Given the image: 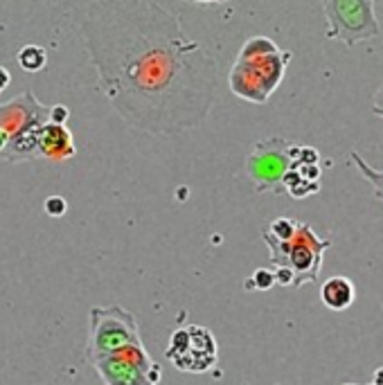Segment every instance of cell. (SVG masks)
<instances>
[{
  "mask_svg": "<svg viewBox=\"0 0 383 385\" xmlns=\"http://www.w3.org/2000/svg\"><path fill=\"white\" fill-rule=\"evenodd\" d=\"M273 284H275V273H270L266 268H259V270H255L253 279L248 282V286H255L257 291H268Z\"/></svg>",
  "mask_w": 383,
  "mask_h": 385,
  "instance_id": "obj_15",
  "label": "cell"
},
{
  "mask_svg": "<svg viewBox=\"0 0 383 385\" xmlns=\"http://www.w3.org/2000/svg\"><path fill=\"white\" fill-rule=\"evenodd\" d=\"M75 138L68 131L66 124H55V122H45L38 131V156H43L52 162H66L75 158Z\"/></svg>",
  "mask_w": 383,
  "mask_h": 385,
  "instance_id": "obj_10",
  "label": "cell"
},
{
  "mask_svg": "<svg viewBox=\"0 0 383 385\" xmlns=\"http://www.w3.org/2000/svg\"><path fill=\"white\" fill-rule=\"evenodd\" d=\"M194 3H226V0H194Z\"/></svg>",
  "mask_w": 383,
  "mask_h": 385,
  "instance_id": "obj_22",
  "label": "cell"
},
{
  "mask_svg": "<svg viewBox=\"0 0 383 385\" xmlns=\"http://www.w3.org/2000/svg\"><path fill=\"white\" fill-rule=\"evenodd\" d=\"M368 385H375V383H368Z\"/></svg>",
  "mask_w": 383,
  "mask_h": 385,
  "instance_id": "obj_24",
  "label": "cell"
},
{
  "mask_svg": "<svg viewBox=\"0 0 383 385\" xmlns=\"http://www.w3.org/2000/svg\"><path fill=\"white\" fill-rule=\"evenodd\" d=\"M354 298H356L354 284H352V279L342 277V275L329 277L320 286V300L329 311H345L347 307H352Z\"/></svg>",
  "mask_w": 383,
  "mask_h": 385,
  "instance_id": "obj_11",
  "label": "cell"
},
{
  "mask_svg": "<svg viewBox=\"0 0 383 385\" xmlns=\"http://www.w3.org/2000/svg\"><path fill=\"white\" fill-rule=\"evenodd\" d=\"M345 385H356V383H345Z\"/></svg>",
  "mask_w": 383,
  "mask_h": 385,
  "instance_id": "obj_23",
  "label": "cell"
},
{
  "mask_svg": "<svg viewBox=\"0 0 383 385\" xmlns=\"http://www.w3.org/2000/svg\"><path fill=\"white\" fill-rule=\"evenodd\" d=\"M68 117H70L68 106H64V104H55V106H50V122H55V124H66Z\"/></svg>",
  "mask_w": 383,
  "mask_h": 385,
  "instance_id": "obj_17",
  "label": "cell"
},
{
  "mask_svg": "<svg viewBox=\"0 0 383 385\" xmlns=\"http://www.w3.org/2000/svg\"><path fill=\"white\" fill-rule=\"evenodd\" d=\"M7 142H9V136H7V131L0 129V151H3L7 147Z\"/></svg>",
  "mask_w": 383,
  "mask_h": 385,
  "instance_id": "obj_21",
  "label": "cell"
},
{
  "mask_svg": "<svg viewBox=\"0 0 383 385\" xmlns=\"http://www.w3.org/2000/svg\"><path fill=\"white\" fill-rule=\"evenodd\" d=\"M143 342L133 313L117 307H93L90 309V333H88V358L113 351L124 344Z\"/></svg>",
  "mask_w": 383,
  "mask_h": 385,
  "instance_id": "obj_8",
  "label": "cell"
},
{
  "mask_svg": "<svg viewBox=\"0 0 383 385\" xmlns=\"http://www.w3.org/2000/svg\"><path fill=\"white\" fill-rule=\"evenodd\" d=\"M327 16V36L356 45L361 41L379 36V23L375 16V0H322Z\"/></svg>",
  "mask_w": 383,
  "mask_h": 385,
  "instance_id": "obj_6",
  "label": "cell"
},
{
  "mask_svg": "<svg viewBox=\"0 0 383 385\" xmlns=\"http://www.w3.org/2000/svg\"><path fill=\"white\" fill-rule=\"evenodd\" d=\"M296 149L284 138H266L257 142L246 158V174L255 191H282Z\"/></svg>",
  "mask_w": 383,
  "mask_h": 385,
  "instance_id": "obj_7",
  "label": "cell"
},
{
  "mask_svg": "<svg viewBox=\"0 0 383 385\" xmlns=\"http://www.w3.org/2000/svg\"><path fill=\"white\" fill-rule=\"evenodd\" d=\"M273 52H277V45L273 41L266 36H255V38L246 41L237 59H253V57H264V55H273Z\"/></svg>",
  "mask_w": 383,
  "mask_h": 385,
  "instance_id": "obj_14",
  "label": "cell"
},
{
  "mask_svg": "<svg viewBox=\"0 0 383 385\" xmlns=\"http://www.w3.org/2000/svg\"><path fill=\"white\" fill-rule=\"evenodd\" d=\"M50 119V106L41 104L32 90H25L0 104V129L7 131L9 142L0 151V160L16 162L38 158V131Z\"/></svg>",
  "mask_w": 383,
  "mask_h": 385,
  "instance_id": "obj_2",
  "label": "cell"
},
{
  "mask_svg": "<svg viewBox=\"0 0 383 385\" xmlns=\"http://www.w3.org/2000/svg\"><path fill=\"white\" fill-rule=\"evenodd\" d=\"M16 59H18V66L27 70V73H38V70H43L48 64V55L41 45H25Z\"/></svg>",
  "mask_w": 383,
  "mask_h": 385,
  "instance_id": "obj_12",
  "label": "cell"
},
{
  "mask_svg": "<svg viewBox=\"0 0 383 385\" xmlns=\"http://www.w3.org/2000/svg\"><path fill=\"white\" fill-rule=\"evenodd\" d=\"M264 241L270 250V259L282 268L294 273V286H300L305 282H314L322 266V252H325L331 241H322L314 235L307 223H298L294 237L284 241L266 237Z\"/></svg>",
  "mask_w": 383,
  "mask_h": 385,
  "instance_id": "obj_3",
  "label": "cell"
},
{
  "mask_svg": "<svg viewBox=\"0 0 383 385\" xmlns=\"http://www.w3.org/2000/svg\"><path fill=\"white\" fill-rule=\"evenodd\" d=\"M90 365L95 368L106 385H158L160 365L151 361L143 342L124 344V347L90 356Z\"/></svg>",
  "mask_w": 383,
  "mask_h": 385,
  "instance_id": "obj_4",
  "label": "cell"
},
{
  "mask_svg": "<svg viewBox=\"0 0 383 385\" xmlns=\"http://www.w3.org/2000/svg\"><path fill=\"white\" fill-rule=\"evenodd\" d=\"M219 356L217 340L212 331L198 324H189V327H180L171 333L167 361L180 372L201 374L215 368Z\"/></svg>",
  "mask_w": 383,
  "mask_h": 385,
  "instance_id": "obj_9",
  "label": "cell"
},
{
  "mask_svg": "<svg viewBox=\"0 0 383 385\" xmlns=\"http://www.w3.org/2000/svg\"><path fill=\"white\" fill-rule=\"evenodd\" d=\"M289 59L291 55L280 52V50L273 55H264V57L237 59L228 77L230 90L241 99L255 101V104H264L270 97V93L280 86Z\"/></svg>",
  "mask_w": 383,
  "mask_h": 385,
  "instance_id": "obj_5",
  "label": "cell"
},
{
  "mask_svg": "<svg viewBox=\"0 0 383 385\" xmlns=\"http://www.w3.org/2000/svg\"><path fill=\"white\" fill-rule=\"evenodd\" d=\"M79 34L97 86L120 117L154 136L203 124L217 93V64L154 0H93Z\"/></svg>",
  "mask_w": 383,
  "mask_h": 385,
  "instance_id": "obj_1",
  "label": "cell"
},
{
  "mask_svg": "<svg viewBox=\"0 0 383 385\" xmlns=\"http://www.w3.org/2000/svg\"><path fill=\"white\" fill-rule=\"evenodd\" d=\"M372 110L379 115V117H383V88L377 93V97H375V104H372Z\"/></svg>",
  "mask_w": 383,
  "mask_h": 385,
  "instance_id": "obj_19",
  "label": "cell"
},
{
  "mask_svg": "<svg viewBox=\"0 0 383 385\" xmlns=\"http://www.w3.org/2000/svg\"><path fill=\"white\" fill-rule=\"evenodd\" d=\"M45 212L50 217H62L66 212V201L62 196H50L45 201Z\"/></svg>",
  "mask_w": 383,
  "mask_h": 385,
  "instance_id": "obj_16",
  "label": "cell"
},
{
  "mask_svg": "<svg viewBox=\"0 0 383 385\" xmlns=\"http://www.w3.org/2000/svg\"><path fill=\"white\" fill-rule=\"evenodd\" d=\"M372 383L375 385H383V368H377L375 374H372Z\"/></svg>",
  "mask_w": 383,
  "mask_h": 385,
  "instance_id": "obj_20",
  "label": "cell"
},
{
  "mask_svg": "<svg viewBox=\"0 0 383 385\" xmlns=\"http://www.w3.org/2000/svg\"><path fill=\"white\" fill-rule=\"evenodd\" d=\"M349 158H352V162L356 165V169L361 171V176L370 182L372 189H375V196L383 203V171L372 169V167L368 165V162L361 158V154H356V151H349Z\"/></svg>",
  "mask_w": 383,
  "mask_h": 385,
  "instance_id": "obj_13",
  "label": "cell"
},
{
  "mask_svg": "<svg viewBox=\"0 0 383 385\" xmlns=\"http://www.w3.org/2000/svg\"><path fill=\"white\" fill-rule=\"evenodd\" d=\"M9 81H12V75H9V70L5 66H0V93L9 86Z\"/></svg>",
  "mask_w": 383,
  "mask_h": 385,
  "instance_id": "obj_18",
  "label": "cell"
}]
</instances>
